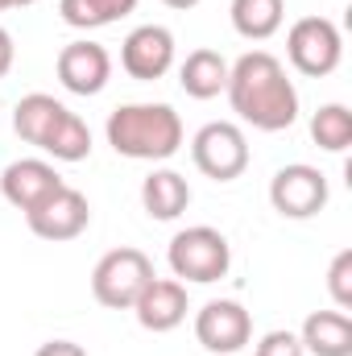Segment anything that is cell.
I'll use <instances>...</instances> for the list:
<instances>
[{
  "label": "cell",
  "instance_id": "7402d4cb",
  "mask_svg": "<svg viewBox=\"0 0 352 356\" xmlns=\"http://www.w3.org/2000/svg\"><path fill=\"white\" fill-rule=\"evenodd\" d=\"M253 356H307V348H303L298 332H286V327H278V332H265L262 340H257Z\"/></svg>",
  "mask_w": 352,
  "mask_h": 356
},
{
  "label": "cell",
  "instance_id": "d6986e66",
  "mask_svg": "<svg viewBox=\"0 0 352 356\" xmlns=\"http://www.w3.org/2000/svg\"><path fill=\"white\" fill-rule=\"evenodd\" d=\"M58 13L71 29H104L137 13V0H58Z\"/></svg>",
  "mask_w": 352,
  "mask_h": 356
},
{
  "label": "cell",
  "instance_id": "8fae6325",
  "mask_svg": "<svg viewBox=\"0 0 352 356\" xmlns=\"http://www.w3.org/2000/svg\"><path fill=\"white\" fill-rule=\"evenodd\" d=\"M120 67L141 83L162 79L175 67V33L166 25H137L120 42Z\"/></svg>",
  "mask_w": 352,
  "mask_h": 356
},
{
  "label": "cell",
  "instance_id": "4fadbf2b",
  "mask_svg": "<svg viewBox=\"0 0 352 356\" xmlns=\"http://www.w3.org/2000/svg\"><path fill=\"white\" fill-rule=\"evenodd\" d=\"M58 186H67L63 175L46 162V158H21V162H8L4 175H0V195L17 207V211H33L38 203H46Z\"/></svg>",
  "mask_w": 352,
  "mask_h": 356
},
{
  "label": "cell",
  "instance_id": "30bf717a",
  "mask_svg": "<svg viewBox=\"0 0 352 356\" xmlns=\"http://www.w3.org/2000/svg\"><path fill=\"white\" fill-rule=\"evenodd\" d=\"M25 224L33 236L42 241H75L83 236L91 224V203L83 191L75 186H58L46 203H38L33 211H25Z\"/></svg>",
  "mask_w": 352,
  "mask_h": 356
},
{
  "label": "cell",
  "instance_id": "484cf974",
  "mask_svg": "<svg viewBox=\"0 0 352 356\" xmlns=\"http://www.w3.org/2000/svg\"><path fill=\"white\" fill-rule=\"evenodd\" d=\"M25 4H38V0H13V8H25Z\"/></svg>",
  "mask_w": 352,
  "mask_h": 356
},
{
  "label": "cell",
  "instance_id": "9a60e30c",
  "mask_svg": "<svg viewBox=\"0 0 352 356\" xmlns=\"http://www.w3.org/2000/svg\"><path fill=\"white\" fill-rule=\"evenodd\" d=\"M303 348L315 356H352V319L349 311H311L303 332Z\"/></svg>",
  "mask_w": 352,
  "mask_h": 356
},
{
  "label": "cell",
  "instance_id": "603a6c76",
  "mask_svg": "<svg viewBox=\"0 0 352 356\" xmlns=\"http://www.w3.org/2000/svg\"><path fill=\"white\" fill-rule=\"evenodd\" d=\"M33 356H88V353H83L75 340H46Z\"/></svg>",
  "mask_w": 352,
  "mask_h": 356
},
{
  "label": "cell",
  "instance_id": "ac0fdd59",
  "mask_svg": "<svg viewBox=\"0 0 352 356\" xmlns=\"http://www.w3.org/2000/svg\"><path fill=\"white\" fill-rule=\"evenodd\" d=\"M232 17V29L249 42H265L282 29L286 21V0H232L228 8Z\"/></svg>",
  "mask_w": 352,
  "mask_h": 356
},
{
  "label": "cell",
  "instance_id": "d4e9b609",
  "mask_svg": "<svg viewBox=\"0 0 352 356\" xmlns=\"http://www.w3.org/2000/svg\"><path fill=\"white\" fill-rule=\"evenodd\" d=\"M162 4H166V8H178V13H186V8H195L199 0H162Z\"/></svg>",
  "mask_w": 352,
  "mask_h": 356
},
{
  "label": "cell",
  "instance_id": "8992f818",
  "mask_svg": "<svg viewBox=\"0 0 352 356\" xmlns=\"http://www.w3.org/2000/svg\"><path fill=\"white\" fill-rule=\"evenodd\" d=\"M286 58L298 75L307 79H323L340 67L344 58V38L336 29V21L328 17H298L286 33Z\"/></svg>",
  "mask_w": 352,
  "mask_h": 356
},
{
  "label": "cell",
  "instance_id": "ffe728a7",
  "mask_svg": "<svg viewBox=\"0 0 352 356\" xmlns=\"http://www.w3.org/2000/svg\"><path fill=\"white\" fill-rule=\"evenodd\" d=\"M311 141L328 154H344L352 145V112L344 104H323L311 116Z\"/></svg>",
  "mask_w": 352,
  "mask_h": 356
},
{
  "label": "cell",
  "instance_id": "6da1fadb",
  "mask_svg": "<svg viewBox=\"0 0 352 356\" xmlns=\"http://www.w3.org/2000/svg\"><path fill=\"white\" fill-rule=\"evenodd\" d=\"M224 95L232 112L257 133H282L298 120V88L286 75L282 58H273L269 50H249L237 63H228Z\"/></svg>",
  "mask_w": 352,
  "mask_h": 356
},
{
  "label": "cell",
  "instance_id": "5bb4252c",
  "mask_svg": "<svg viewBox=\"0 0 352 356\" xmlns=\"http://www.w3.org/2000/svg\"><path fill=\"white\" fill-rule=\"evenodd\" d=\"M186 286L178 282V277H150V286L137 294V302H133V315H137V323L145 327V332H154V336H162V332H175L178 323L186 319Z\"/></svg>",
  "mask_w": 352,
  "mask_h": 356
},
{
  "label": "cell",
  "instance_id": "e0dca14e",
  "mask_svg": "<svg viewBox=\"0 0 352 356\" xmlns=\"http://www.w3.org/2000/svg\"><path fill=\"white\" fill-rule=\"evenodd\" d=\"M178 83L191 99H216L228 88V58L220 50H191L178 67Z\"/></svg>",
  "mask_w": 352,
  "mask_h": 356
},
{
  "label": "cell",
  "instance_id": "52a82bcc",
  "mask_svg": "<svg viewBox=\"0 0 352 356\" xmlns=\"http://www.w3.org/2000/svg\"><path fill=\"white\" fill-rule=\"evenodd\" d=\"M191 158L199 166V175L216 178V182H232L249 170V137L241 124L232 120H211L191 137Z\"/></svg>",
  "mask_w": 352,
  "mask_h": 356
},
{
  "label": "cell",
  "instance_id": "2e32d148",
  "mask_svg": "<svg viewBox=\"0 0 352 356\" xmlns=\"http://www.w3.org/2000/svg\"><path fill=\"white\" fill-rule=\"evenodd\" d=\"M141 207L150 220H178L191 207V182L178 170H154L141 182Z\"/></svg>",
  "mask_w": 352,
  "mask_h": 356
},
{
  "label": "cell",
  "instance_id": "44dd1931",
  "mask_svg": "<svg viewBox=\"0 0 352 356\" xmlns=\"http://www.w3.org/2000/svg\"><path fill=\"white\" fill-rule=\"evenodd\" d=\"M328 294L336 311H352V249H340L328 269Z\"/></svg>",
  "mask_w": 352,
  "mask_h": 356
},
{
  "label": "cell",
  "instance_id": "3957f363",
  "mask_svg": "<svg viewBox=\"0 0 352 356\" xmlns=\"http://www.w3.org/2000/svg\"><path fill=\"white\" fill-rule=\"evenodd\" d=\"M104 137L129 162H166L182 149V116L170 104H120L108 112Z\"/></svg>",
  "mask_w": 352,
  "mask_h": 356
},
{
  "label": "cell",
  "instance_id": "cb8c5ba5",
  "mask_svg": "<svg viewBox=\"0 0 352 356\" xmlns=\"http://www.w3.org/2000/svg\"><path fill=\"white\" fill-rule=\"evenodd\" d=\"M13 58H17V46H13V33L0 25V79L13 71Z\"/></svg>",
  "mask_w": 352,
  "mask_h": 356
},
{
  "label": "cell",
  "instance_id": "ba28073f",
  "mask_svg": "<svg viewBox=\"0 0 352 356\" xmlns=\"http://www.w3.org/2000/svg\"><path fill=\"white\" fill-rule=\"evenodd\" d=\"M269 203L286 220H311L328 207V178L307 162H290L269 178Z\"/></svg>",
  "mask_w": 352,
  "mask_h": 356
},
{
  "label": "cell",
  "instance_id": "4316f807",
  "mask_svg": "<svg viewBox=\"0 0 352 356\" xmlns=\"http://www.w3.org/2000/svg\"><path fill=\"white\" fill-rule=\"evenodd\" d=\"M4 8H13V0H0V13H4Z\"/></svg>",
  "mask_w": 352,
  "mask_h": 356
},
{
  "label": "cell",
  "instance_id": "7a4b0ae2",
  "mask_svg": "<svg viewBox=\"0 0 352 356\" xmlns=\"http://www.w3.org/2000/svg\"><path fill=\"white\" fill-rule=\"evenodd\" d=\"M13 129L33 149L50 154L54 162H83L91 158V129L79 112L46 91H29L13 108Z\"/></svg>",
  "mask_w": 352,
  "mask_h": 356
},
{
  "label": "cell",
  "instance_id": "9c48e42d",
  "mask_svg": "<svg viewBox=\"0 0 352 356\" xmlns=\"http://www.w3.org/2000/svg\"><path fill=\"white\" fill-rule=\"evenodd\" d=\"M195 340L216 356L241 353L253 340V315L237 302V298H211L199 315H195Z\"/></svg>",
  "mask_w": 352,
  "mask_h": 356
},
{
  "label": "cell",
  "instance_id": "277c9868",
  "mask_svg": "<svg viewBox=\"0 0 352 356\" xmlns=\"http://www.w3.org/2000/svg\"><path fill=\"white\" fill-rule=\"evenodd\" d=\"M166 261L170 273L178 282H199V286H211L220 282L228 266H232V245L220 228H207V224H195V228H182L175 232L170 249H166Z\"/></svg>",
  "mask_w": 352,
  "mask_h": 356
},
{
  "label": "cell",
  "instance_id": "5b68a950",
  "mask_svg": "<svg viewBox=\"0 0 352 356\" xmlns=\"http://www.w3.org/2000/svg\"><path fill=\"white\" fill-rule=\"evenodd\" d=\"M150 277H154V261L141 249L120 245V249H112V253H104L95 261V269H91V294L108 311H133V302L150 286Z\"/></svg>",
  "mask_w": 352,
  "mask_h": 356
},
{
  "label": "cell",
  "instance_id": "7c38bea8",
  "mask_svg": "<svg viewBox=\"0 0 352 356\" xmlns=\"http://www.w3.org/2000/svg\"><path fill=\"white\" fill-rule=\"evenodd\" d=\"M58 83L71 91V95H99L112 79V54L99 46V42H71L58 50Z\"/></svg>",
  "mask_w": 352,
  "mask_h": 356
}]
</instances>
